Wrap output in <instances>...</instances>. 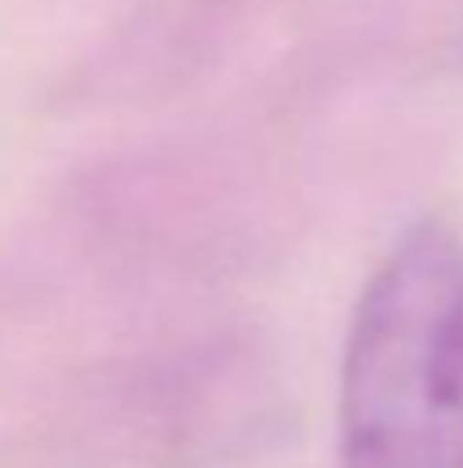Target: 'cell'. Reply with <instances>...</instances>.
<instances>
[{
	"instance_id": "cell-1",
	"label": "cell",
	"mask_w": 463,
	"mask_h": 468,
	"mask_svg": "<svg viewBox=\"0 0 463 468\" xmlns=\"http://www.w3.org/2000/svg\"><path fill=\"white\" fill-rule=\"evenodd\" d=\"M341 468H463V241L414 223L368 278L341 359Z\"/></svg>"
}]
</instances>
